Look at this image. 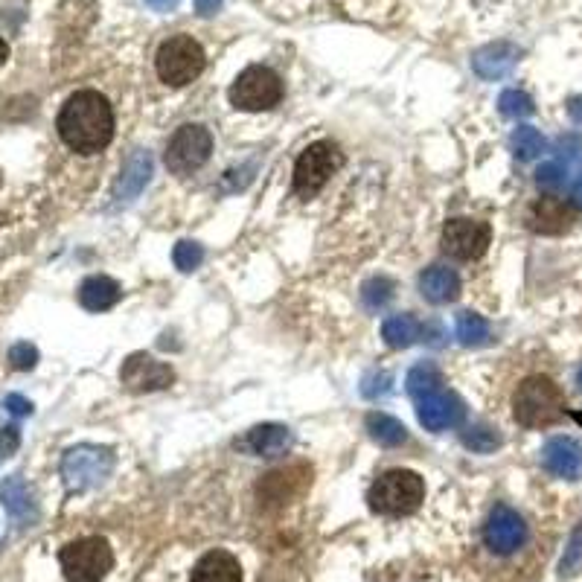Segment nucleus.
Wrapping results in <instances>:
<instances>
[{
    "label": "nucleus",
    "instance_id": "10",
    "mask_svg": "<svg viewBox=\"0 0 582 582\" xmlns=\"http://www.w3.org/2000/svg\"><path fill=\"white\" fill-rule=\"evenodd\" d=\"M489 239H492V230L486 222H478V219L460 216V219H449L443 227V251L460 262L484 257Z\"/></svg>",
    "mask_w": 582,
    "mask_h": 582
},
{
    "label": "nucleus",
    "instance_id": "2",
    "mask_svg": "<svg viewBox=\"0 0 582 582\" xmlns=\"http://www.w3.org/2000/svg\"><path fill=\"white\" fill-rule=\"evenodd\" d=\"M513 417L524 428H550L565 417V393L550 376H527L513 393Z\"/></svg>",
    "mask_w": 582,
    "mask_h": 582
},
{
    "label": "nucleus",
    "instance_id": "29",
    "mask_svg": "<svg viewBox=\"0 0 582 582\" xmlns=\"http://www.w3.org/2000/svg\"><path fill=\"white\" fill-rule=\"evenodd\" d=\"M460 440H463L466 449H472L475 454H492L498 446H501V434H498L492 425H486V422L469 425V428L463 431Z\"/></svg>",
    "mask_w": 582,
    "mask_h": 582
},
{
    "label": "nucleus",
    "instance_id": "28",
    "mask_svg": "<svg viewBox=\"0 0 582 582\" xmlns=\"http://www.w3.org/2000/svg\"><path fill=\"white\" fill-rule=\"evenodd\" d=\"M510 149L518 161H536L545 149H548V140L542 137V131L533 129V126H518L510 137Z\"/></svg>",
    "mask_w": 582,
    "mask_h": 582
},
{
    "label": "nucleus",
    "instance_id": "31",
    "mask_svg": "<svg viewBox=\"0 0 582 582\" xmlns=\"http://www.w3.org/2000/svg\"><path fill=\"white\" fill-rule=\"evenodd\" d=\"M498 111L504 114V117H510V120H524V117H530L533 111H536V105H533V97L530 94H524V91H504L501 97H498Z\"/></svg>",
    "mask_w": 582,
    "mask_h": 582
},
{
    "label": "nucleus",
    "instance_id": "22",
    "mask_svg": "<svg viewBox=\"0 0 582 582\" xmlns=\"http://www.w3.org/2000/svg\"><path fill=\"white\" fill-rule=\"evenodd\" d=\"M0 501L9 510V516L15 518L18 524H33L38 518V507H35L33 492L30 486L24 484L21 478H6L0 484Z\"/></svg>",
    "mask_w": 582,
    "mask_h": 582
},
{
    "label": "nucleus",
    "instance_id": "17",
    "mask_svg": "<svg viewBox=\"0 0 582 582\" xmlns=\"http://www.w3.org/2000/svg\"><path fill=\"white\" fill-rule=\"evenodd\" d=\"M542 466L553 478L577 481L582 475V446L574 437H550L542 449Z\"/></svg>",
    "mask_w": 582,
    "mask_h": 582
},
{
    "label": "nucleus",
    "instance_id": "38",
    "mask_svg": "<svg viewBox=\"0 0 582 582\" xmlns=\"http://www.w3.org/2000/svg\"><path fill=\"white\" fill-rule=\"evenodd\" d=\"M3 408H6L12 417H30V414H33V402L24 399V396H18V393H9V396L3 399Z\"/></svg>",
    "mask_w": 582,
    "mask_h": 582
},
{
    "label": "nucleus",
    "instance_id": "41",
    "mask_svg": "<svg viewBox=\"0 0 582 582\" xmlns=\"http://www.w3.org/2000/svg\"><path fill=\"white\" fill-rule=\"evenodd\" d=\"M571 117H574L577 123H582V99H574V102H571Z\"/></svg>",
    "mask_w": 582,
    "mask_h": 582
},
{
    "label": "nucleus",
    "instance_id": "18",
    "mask_svg": "<svg viewBox=\"0 0 582 582\" xmlns=\"http://www.w3.org/2000/svg\"><path fill=\"white\" fill-rule=\"evenodd\" d=\"M518 47L510 41H495V44H486L481 47L475 56H472V67L481 79H504L518 62Z\"/></svg>",
    "mask_w": 582,
    "mask_h": 582
},
{
    "label": "nucleus",
    "instance_id": "13",
    "mask_svg": "<svg viewBox=\"0 0 582 582\" xmlns=\"http://www.w3.org/2000/svg\"><path fill=\"white\" fill-rule=\"evenodd\" d=\"M484 542L486 548L492 550V553H498V556L516 553V550L524 548V542H527V524H524V518L518 516L513 507L498 504V507L489 513V518H486Z\"/></svg>",
    "mask_w": 582,
    "mask_h": 582
},
{
    "label": "nucleus",
    "instance_id": "19",
    "mask_svg": "<svg viewBox=\"0 0 582 582\" xmlns=\"http://www.w3.org/2000/svg\"><path fill=\"white\" fill-rule=\"evenodd\" d=\"M420 294L434 306L454 303L460 297V274L449 265H431L420 274Z\"/></svg>",
    "mask_w": 582,
    "mask_h": 582
},
{
    "label": "nucleus",
    "instance_id": "6",
    "mask_svg": "<svg viewBox=\"0 0 582 582\" xmlns=\"http://www.w3.org/2000/svg\"><path fill=\"white\" fill-rule=\"evenodd\" d=\"M230 105L239 111H271L283 99V79L265 65L245 67L230 85Z\"/></svg>",
    "mask_w": 582,
    "mask_h": 582
},
{
    "label": "nucleus",
    "instance_id": "42",
    "mask_svg": "<svg viewBox=\"0 0 582 582\" xmlns=\"http://www.w3.org/2000/svg\"><path fill=\"white\" fill-rule=\"evenodd\" d=\"M574 207H580L582 210V175L577 178V184H574Z\"/></svg>",
    "mask_w": 582,
    "mask_h": 582
},
{
    "label": "nucleus",
    "instance_id": "23",
    "mask_svg": "<svg viewBox=\"0 0 582 582\" xmlns=\"http://www.w3.org/2000/svg\"><path fill=\"white\" fill-rule=\"evenodd\" d=\"M120 283L105 277V274H97V277H88L82 286H79V303L88 309V312H108L117 300H120Z\"/></svg>",
    "mask_w": 582,
    "mask_h": 582
},
{
    "label": "nucleus",
    "instance_id": "20",
    "mask_svg": "<svg viewBox=\"0 0 582 582\" xmlns=\"http://www.w3.org/2000/svg\"><path fill=\"white\" fill-rule=\"evenodd\" d=\"M152 169H155L152 155H149V152H143V149H137L129 161L123 163L120 178H117V187H114V195H117L120 201H131V198H137V195L146 190V184L152 181Z\"/></svg>",
    "mask_w": 582,
    "mask_h": 582
},
{
    "label": "nucleus",
    "instance_id": "5",
    "mask_svg": "<svg viewBox=\"0 0 582 582\" xmlns=\"http://www.w3.org/2000/svg\"><path fill=\"white\" fill-rule=\"evenodd\" d=\"M59 562L70 582H102L114 568V550L102 536H85L65 545Z\"/></svg>",
    "mask_w": 582,
    "mask_h": 582
},
{
    "label": "nucleus",
    "instance_id": "14",
    "mask_svg": "<svg viewBox=\"0 0 582 582\" xmlns=\"http://www.w3.org/2000/svg\"><path fill=\"white\" fill-rule=\"evenodd\" d=\"M233 446L242 454L274 460V457H283V454L291 452L294 434H291V428L280 425V422H265V425H254L251 431H245Z\"/></svg>",
    "mask_w": 582,
    "mask_h": 582
},
{
    "label": "nucleus",
    "instance_id": "35",
    "mask_svg": "<svg viewBox=\"0 0 582 582\" xmlns=\"http://www.w3.org/2000/svg\"><path fill=\"white\" fill-rule=\"evenodd\" d=\"M582 559V521L574 527V533H571V539H568V548H565V556H562V562H559V571L562 574H571L577 565H580Z\"/></svg>",
    "mask_w": 582,
    "mask_h": 582
},
{
    "label": "nucleus",
    "instance_id": "36",
    "mask_svg": "<svg viewBox=\"0 0 582 582\" xmlns=\"http://www.w3.org/2000/svg\"><path fill=\"white\" fill-rule=\"evenodd\" d=\"M9 364H12V370H33L35 364H38V350L30 341H18L9 350Z\"/></svg>",
    "mask_w": 582,
    "mask_h": 582
},
{
    "label": "nucleus",
    "instance_id": "3",
    "mask_svg": "<svg viewBox=\"0 0 582 582\" xmlns=\"http://www.w3.org/2000/svg\"><path fill=\"white\" fill-rule=\"evenodd\" d=\"M425 498V481L411 469H390L370 486L367 501L373 513L382 516H408Z\"/></svg>",
    "mask_w": 582,
    "mask_h": 582
},
{
    "label": "nucleus",
    "instance_id": "21",
    "mask_svg": "<svg viewBox=\"0 0 582 582\" xmlns=\"http://www.w3.org/2000/svg\"><path fill=\"white\" fill-rule=\"evenodd\" d=\"M190 582H242V565L227 550H210L195 562Z\"/></svg>",
    "mask_w": 582,
    "mask_h": 582
},
{
    "label": "nucleus",
    "instance_id": "1",
    "mask_svg": "<svg viewBox=\"0 0 582 582\" xmlns=\"http://www.w3.org/2000/svg\"><path fill=\"white\" fill-rule=\"evenodd\" d=\"M59 137L79 155H97L114 137V111L99 91L70 94L56 120Z\"/></svg>",
    "mask_w": 582,
    "mask_h": 582
},
{
    "label": "nucleus",
    "instance_id": "16",
    "mask_svg": "<svg viewBox=\"0 0 582 582\" xmlns=\"http://www.w3.org/2000/svg\"><path fill=\"white\" fill-rule=\"evenodd\" d=\"M309 484H312V469L297 463V466L265 475V481L259 484V498L265 504H289L291 498H297Z\"/></svg>",
    "mask_w": 582,
    "mask_h": 582
},
{
    "label": "nucleus",
    "instance_id": "8",
    "mask_svg": "<svg viewBox=\"0 0 582 582\" xmlns=\"http://www.w3.org/2000/svg\"><path fill=\"white\" fill-rule=\"evenodd\" d=\"M344 155L338 152L335 143L318 140L309 149H303V155L294 163V193L300 198H312L326 187V181L341 169Z\"/></svg>",
    "mask_w": 582,
    "mask_h": 582
},
{
    "label": "nucleus",
    "instance_id": "15",
    "mask_svg": "<svg viewBox=\"0 0 582 582\" xmlns=\"http://www.w3.org/2000/svg\"><path fill=\"white\" fill-rule=\"evenodd\" d=\"M417 417H420V422L428 431L440 434V431L457 428L463 422L466 405H463V399L457 393H452V390H437V393L422 396L420 402H417Z\"/></svg>",
    "mask_w": 582,
    "mask_h": 582
},
{
    "label": "nucleus",
    "instance_id": "26",
    "mask_svg": "<svg viewBox=\"0 0 582 582\" xmlns=\"http://www.w3.org/2000/svg\"><path fill=\"white\" fill-rule=\"evenodd\" d=\"M454 332H457V341L463 347H472V350L492 344V326L478 312H460L457 324H454Z\"/></svg>",
    "mask_w": 582,
    "mask_h": 582
},
{
    "label": "nucleus",
    "instance_id": "45",
    "mask_svg": "<svg viewBox=\"0 0 582 582\" xmlns=\"http://www.w3.org/2000/svg\"><path fill=\"white\" fill-rule=\"evenodd\" d=\"M577 385H580V390H582V367L577 370Z\"/></svg>",
    "mask_w": 582,
    "mask_h": 582
},
{
    "label": "nucleus",
    "instance_id": "12",
    "mask_svg": "<svg viewBox=\"0 0 582 582\" xmlns=\"http://www.w3.org/2000/svg\"><path fill=\"white\" fill-rule=\"evenodd\" d=\"M120 382L131 393H155V390H166L175 382V370L155 356L134 353L120 367Z\"/></svg>",
    "mask_w": 582,
    "mask_h": 582
},
{
    "label": "nucleus",
    "instance_id": "32",
    "mask_svg": "<svg viewBox=\"0 0 582 582\" xmlns=\"http://www.w3.org/2000/svg\"><path fill=\"white\" fill-rule=\"evenodd\" d=\"M390 390H393V373H388V370H370L361 379V396L370 399V402L385 399Z\"/></svg>",
    "mask_w": 582,
    "mask_h": 582
},
{
    "label": "nucleus",
    "instance_id": "40",
    "mask_svg": "<svg viewBox=\"0 0 582 582\" xmlns=\"http://www.w3.org/2000/svg\"><path fill=\"white\" fill-rule=\"evenodd\" d=\"M155 12H172V9H178V3L181 0H146Z\"/></svg>",
    "mask_w": 582,
    "mask_h": 582
},
{
    "label": "nucleus",
    "instance_id": "27",
    "mask_svg": "<svg viewBox=\"0 0 582 582\" xmlns=\"http://www.w3.org/2000/svg\"><path fill=\"white\" fill-rule=\"evenodd\" d=\"M443 373L434 367V364H417V367H411V373H408V379H405V388L408 393L420 402L422 396H431V393H437V390H443Z\"/></svg>",
    "mask_w": 582,
    "mask_h": 582
},
{
    "label": "nucleus",
    "instance_id": "4",
    "mask_svg": "<svg viewBox=\"0 0 582 582\" xmlns=\"http://www.w3.org/2000/svg\"><path fill=\"white\" fill-rule=\"evenodd\" d=\"M207 65V56H204V47L195 41L193 35H172L166 38L155 56V67H158V76H161L166 85L172 88H184L195 82Z\"/></svg>",
    "mask_w": 582,
    "mask_h": 582
},
{
    "label": "nucleus",
    "instance_id": "11",
    "mask_svg": "<svg viewBox=\"0 0 582 582\" xmlns=\"http://www.w3.org/2000/svg\"><path fill=\"white\" fill-rule=\"evenodd\" d=\"M577 219H580V213H577L574 201H565L553 193L536 198L527 210V227L533 233H542V236H562V233L574 230Z\"/></svg>",
    "mask_w": 582,
    "mask_h": 582
},
{
    "label": "nucleus",
    "instance_id": "37",
    "mask_svg": "<svg viewBox=\"0 0 582 582\" xmlns=\"http://www.w3.org/2000/svg\"><path fill=\"white\" fill-rule=\"evenodd\" d=\"M18 446H21V431H18L15 425L0 428V463L9 460L12 454L18 452Z\"/></svg>",
    "mask_w": 582,
    "mask_h": 582
},
{
    "label": "nucleus",
    "instance_id": "43",
    "mask_svg": "<svg viewBox=\"0 0 582 582\" xmlns=\"http://www.w3.org/2000/svg\"><path fill=\"white\" fill-rule=\"evenodd\" d=\"M6 56H9V47H6V41L0 38V65L6 62Z\"/></svg>",
    "mask_w": 582,
    "mask_h": 582
},
{
    "label": "nucleus",
    "instance_id": "39",
    "mask_svg": "<svg viewBox=\"0 0 582 582\" xmlns=\"http://www.w3.org/2000/svg\"><path fill=\"white\" fill-rule=\"evenodd\" d=\"M195 9H198L201 18H210L222 9V0H195Z\"/></svg>",
    "mask_w": 582,
    "mask_h": 582
},
{
    "label": "nucleus",
    "instance_id": "34",
    "mask_svg": "<svg viewBox=\"0 0 582 582\" xmlns=\"http://www.w3.org/2000/svg\"><path fill=\"white\" fill-rule=\"evenodd\" d=\"M565 181H568V169L556 161L542 163L539 172H536V184H539V190H545V193L556 195L562 187H565Z\"/></svg>",
    "mask_w": 582,
    "mask_h": 582
},
{
    "label": "nucleus",
    "instance_id": "33",
    "mask_svg": "<svg viewBox=\"0 0 582 582\" xmlns=\"http://www.w3.org/2000/svg\"><path fill=\"white\" fill-rule=\"evenodd\" d=\"M172 262H175V268H178V271L190 274V271H195V268H201V262H204V248H201L198 242L184 239V242H178V245H175V251H172Z\"/></svg>",
    "mask_w": 582,
    "mask_h": 582
},
{
    "label": "nucleus",
    "instance_id": "44",
    "mask_svg": "<svg viewBox=\"0 0 582 582\" xmlns=\"http://www.w3.org/2000/svg\"><path fill=\"white\" fill-rule=\"evenodd\" d=\"M571 417H574V420H577V422H580V425H582V411H574V414H571Z\"/></svg>",
    "mask_w": 582,
    "mask_h": 582
},
{
    "label": "nucleus",
    "instance_id": "9",
    "mask_svg": "<svg viewBox=\"0 0 582 582\" xmlns=\"http://www.w3.org/2000/svg\"><path fill=\"white\" fill-rule=\"evenodd\" d=\"M210 152H213V134L198 123H187L169 137L163 163L172 175H190L210 161Z\"/></svg>",
    "mask_w": 582,
    "mask_h": 582
},
{
    "label": "nucleus",
    "instance_id": "7",
    "mask_svg": "<svg viewBox=\"0 0 582 582\" xmlns=\"http://www.w3.org/2000/svg\"><path fill=\"white\" fill-rule=\"evenodd\" d=\"M114 463H117V457H114L111 449L85 443V446H76V449H70L65 454V460H62V478H65L70 492L97 489V486H102L111 478Z\"/></svg>",
    "mask_w": 582,
    "mask_h": 582
},
{
    "label": "nucleus",
    "instance_id": "25",
    "mask_svg": "<svg viewBox=\"0 0 582 582\" xmlns=\"http://www.w3.org/2000/svg\"><path fill=\"white\" fill-rule=\"evenodd\" d=\"M367 431H370V437H373L379 446H385V449H399L402 443H408V428L396 420V417L379 414V411L367 414Z\"/></svg>",
    "mask_w": 582,
    "mask_h": 582
},
{
    "label": "nucleus",
    "instance_id": "24",
    "mask_svg": "<svg viewBox=\"0 0 582 582\" xmlns=\"http://www.w3.org/2000/svg\"><path fill=\"white\" fill-rule=\"evenodd\" d=\"M422 329L425 326L414 315H408V312L405 315H390L388 321L382 324V338L393 350H408V347H414L420 341Z\"/></svg>",
    "mask_w": 582,
    "mask_h": 582
},
{
    "label": "nucleus",
    "instance_id": "30",
    "mask_svg": "<svg viewBox=\"0 0 582 582\" xmlns=\"http://www.w3.org/2000/svg\"><path fill=\"white\" fill-rule=\"evenodd\" d=\"M393 280L388 277H373V280H367L364 283V289H361V300H364V309L367 312H379V309H385L390 303V297H393Z\"/></svg>",
    "mask_w": 582,
    "mask_h": 582
}]
</instances>
